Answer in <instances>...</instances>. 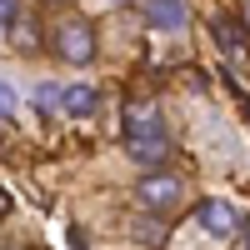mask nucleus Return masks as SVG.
Listing matches in <instances>:
<instances>
[{
    "instance_id": "f257e3e1",
    "label": "nucleus",
    "mask_w": 250,
    "mask_h": 250,
    "mask_svg": "<svg viewBox=\"0 0 250 250\" xmlns=\"http://www.w3.org/2000/svg\"><path fill=\"white\" fill-rule=\"evenodd\" d=\"M125 150H130V160L140 165H160V160H170V130H165V120L155 105H140L130 110V120H125Z\"/></svg>"
},
{
    "instance_id": "f03ea898",
    "label": "nucleus",
    "mask_w": 250,
    "mask_h": 250,
    "mask_svg": "<svg viewBox=\"0 0 250 250\" xmlns=\"http://www.w3.org/2000/svg\"><path fill=\"white\" fill-rule=\"evenodd\" d=\"M55 50L65 65H90L95 60V30L85 20H60L55 25Z\"/></svg>"
},
{
    "instance_id": "7ed1b4c3",
    "label": "nucleus",
    "mask_w": 250,
    "mask_h": 250,
    "mask_svg": "<svg viewBox=\"0 0 250 250\" xmlns=\"http://www.w3.org/2000/svg\"><path fill=\"white\" fill-rule=\"evenodd\" d=\"M195 220H200V230L210 235V240H235L240 235V215H235L230 200H200Z\"/></svg>"
},
{
    "instance_id": "20e7f679",
    "label": "nucleus",
    "mask_w": 250,
    "mask_h": 250,
    "mask_svg": "<svg viewBox=\"0 0 250 250\" xmlns=\"http://www.w3.org/2000/svg\"><path fill=\"white\" fill-rule=\"evenodd\" d=\"M135 200L145 205V210H170V205L185 200V185H180L175 175H145V180L135 185Z\"/></svg>"
},
{
    "instance_id": "39448f33",
    "label": "nucleus",
    "mask_w": 250,
    "mask_h": 250,
    "mask_svg": "<svg viewBox=\"0 0 250 250\" xmlns=\"http://www.w3.org/2000/svg\"><path fill=\"white\" fill-rule=\"evenodd\" d=\"M140 10H145V25H155V30L185 25V0H140Z\"/></svg>"
},
{
    "instance_id": "423d86ee",
    "label": "nucleus",
    "mask_w": 250,
    "mask_h": 250,
    "mask_svg": "<svg viewBox=\"0 0 250 250\" xmlns=\"http://www.w3.org/2000/svg\"><path fill=\"white\" fill-rule=\"evenodd\" d=\"M210 35H215V45L230 55L235 65H245V40H240V30H235L230 15H215V20H210Z\"/></svg>"
},
{
    "instance_id": "0eeeda50",
    "label": "nucleus",
    "mask_w": 250,
    "mask_h": 250,
    "mask_svg": "<svg viewBox=\"0 0 250 250\" xmlns=\"http://www.w3.org/2000/svg\"><path fill=\"white\" fill-rule=\"evenodd\" d=\"M60 105H65L70 115H80V120H85V115H95V105H100V95H95L90 85H70L65 95H60Z\"/></svg>"
},
{
    "instance_id": "6e6552de",
    "label": "nucleus",
    "mask_w": 250,
    "mask_h": 250,
    "mask_svg": "<svg viewBox=\"0 0 250 250\" xmlns=\"http://www.w3.org/2000/svg\"><path fill=\"white\" fill-rule=\"evenodd\" d=\"M10 40H15L20 50H35V45H40V35H35V25H30V20H15V30H10Z\"/></svg>"
},
{
    "instance_id": "1a4fd4ad",
    "label": "nucleus",
    "mask_w": 250,
    "mask_h": 250,
    "mask_svg": "<svg viewBox=\"0 0 250 250\" xmlns=\"http://www.w3.org/2000/svg\"><path fill=\"white\" fill-rule=\"evenodd\" d=\"M15 105H20V100H15V90L5 85V80H0V120H10V115H15Z\"/></svg>"
},
{
    "instance_id": "9d476101",
    "label": "nucleus",
    "mask_w": 250,
    "mask_h": 250,
    "mask_svg": "<svg viewBox=\"0 0 250 250\" xmlns=\"http://www.w3.org/2000/svg\"><path fill=\"white\" fill-rule=\"evenodd\" d=\"M15 20H20V0H0V25L15 30Z\"/></svg>"
},
{
    "instance_id": "9b49d317",
    "label": "nucleus",
    "mask_w": 250,
    "mask_h": 250,
    "mask_svg": "<svg viewBox=\"0 0 250 250\" xmlns=\"http://www.w3.org/2000/svg\"><path fill=\"white\" fill-rule=\"evenodd\" d=\"M60 95H65V90H55V85H40V105H45V110H50V105H55V100H60Z\"/></svg>"
},
{
    "instance_id": "f8f14e48",
    "label": "nucleus",
    "mask_w": 250,
    "mask_h": 250,
    "mask_svg": "<svg viewBox=\"0 0 250 250\" xmlns=\"http://www.w3.org/2000/svg\"><path fill=\"white\" fill-rule=\"evenodd\" d=\"M160 240H165V230H160V225L150 220V225H145V245H160Z\"/></svg>"
},
{
    "instance_id": "ddd939ff",
    "label": "nucleus",
    "mask_w": 250,
    "mask_h": 250,
    "mask_svg": "<svg viewBox=\"0 0 250 250\" xmlns=\"http://www.w3.org/2000/svg\"><path fill=\"white\" fill-rule=\"evenodd\" d=\"M245 250H250V225H245Z\"/></svg>"
}]
</instances>
